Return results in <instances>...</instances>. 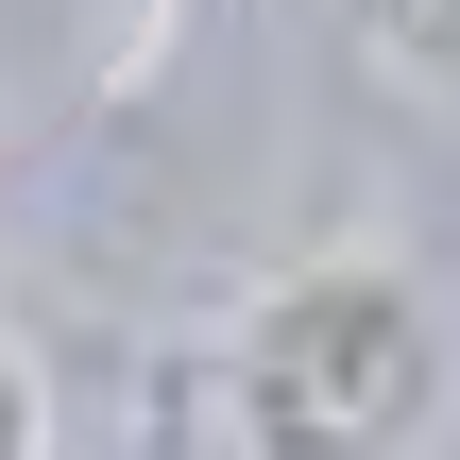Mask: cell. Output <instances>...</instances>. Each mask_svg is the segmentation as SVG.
I'll use <instances>...</instances> for the list:
<instances>
[{
	"instance_id": "obj_1",
	"label": "cell",
	"mask_w": 460,
	"mask_h": 460,
	"mask_svg": "<svg viewBox=\"0 0 460 460\" xmlns=\"http://www.w3.org/2000/svg\"><path fill=\"white\" fill-rule=\"evenodd\" d=\"M427 410H444V307L376 256L256 290V324L222 341V444L239 460H410Z\"/></svg>"
},
{
	"instance_id": "obj_2",
	"label": "cell",
	"mask_w": 460,
	"mask_h": 460,
	"mask_svg": "<svg viewBox=\"0 0 460 460\" xmlns=\"http://www.w3.org/2000/svg\"><path fill=\"white\" fill-rule=\"evenodd\" d=\"M358 17H376V34L427 68V85H460V0H358Z\"/></svg>"
},
{
	"instance_id": "obj_3",
	"label": "cell",
	"mask_w": 460,
	"mask_h": 460,
	"mask_svg": "<svg viewBox=\"0 0 460 460\" xmlns=\"http://www.w3.org/2000/svg\"><path fill=\"white\" fill-rule=\"evenodd\" d=\"M0 460H51V393H34L17 341H0Z\"/></svg>"
}]
</instances>
